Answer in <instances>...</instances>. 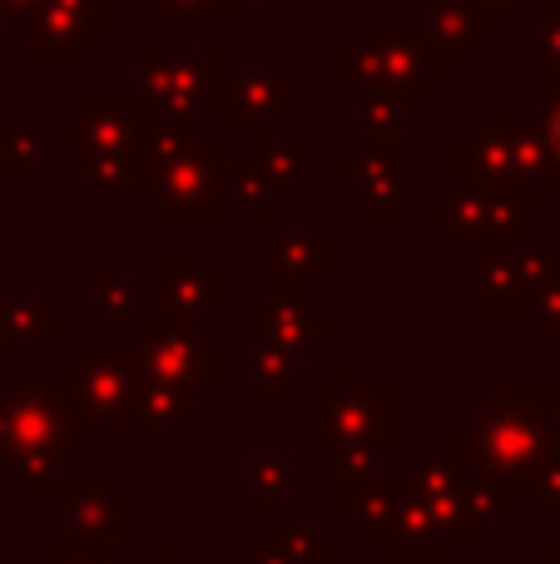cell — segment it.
Instances as JSON below:
<instances>
[{
    "mask_svg": "<svg viewBox=\"0 0 560 564\" xmlns=\"http://www.w3.org/2000/svg\"><path fill=\"white\" fill-rule=\"evenodd\" d=\"M174 124L154 105L125 95L69 99V178H85L95 198H144L154 159Z\"/></svg>",
    "mask_w": 560,
    "mask_h": 564,
    "instance_id": "cell-1",
    "label": "cell"
},
{
    "mask_svg": "<svg viewBox=\"0 0 560 564\" xmlns=\"http://www.w3.org/2000/svg\"><path fill=\"white\" fill-rule=\"evenodd\" d=\"M452 174L462 184L521 188L531 204L560 198V164L551 159L546 129L531 119H476L472 134L452 144Z\"/></svg>",
    "mask_w": 560,
    "mask_h": 564,
    "instance_id": "cell-2",
    "label": "cell"
},
{
    "mask_svg": "<svg viewBox=\"0 0 560 564\" xmlns=\"http://www.w3.org/2000/svg\"><path fill=\"white\" fill-rule=\"evenodd\" d=\"M347 55L363 59V75L373 79L383 95L412 99V105H422V99H417L422 89L446 85V59L437 55L432 35L412 30V25H367L363 40H357Z\"/></svg>",
    "mask_w": 560,
    "mask_h": 564,
    "instance_id": "cell-3",
    "label": "cell"
},
{
    "mask_svg": "<svg viewBox=\"0 0 560 564\" xmlns=\"http://www.w3.org/2000/svg\"><path fill=\"white\" fill-rule=\"evenodd\" d=\"M149 194H154L159 214L174 218V224L218 218V139L179 134L174 129L164 154L154 159Z\"/></svg>",
    "mask_w": 560,
    "mask_h": 564,
    "instance_id": "cell-4",
    "label": "cell"
},
{
    "mask_svg": "<svg viewBox=\"0 0 560 564\" xmlns=\"http://www.w3.org/2000/svg\"><path fill=\"white\" fill-rule=\"evenodd\" d=\"M437 224L452 228V238H472V243H492V248H521L536 234V204L521 188H502V184H462L446 204L432 208Z\"/></svg>",
    "mask_w": 560,
    "mask_h": 564,
    "instance_id": "cell-5",
    "label": "cell"
},
{
    "mask_svg": "<svg viewBox=\"0 0 560 564\" xmlns=\"http://www.w3.org/2000/svg\"><path fill=\"white\" fill-rule=\"evenodd\" d=\"M105 25L109 0H35L25 10V65H85Z\"/></svg>",
    "mask_w": 560,
    "mask_h": 564,
    "instance_id": "cell-6",
    "label": "cell"
},
{
    "mask_svg": "<svg viewBox=\"0 0 560 564\" xmlns=\"http://www.w3.org/2000/svg\"><path fill=\"white\" fill-rule=\"evenodd\" d=\"M139 89L149 105L164 109L169 119H194L204 109H218L224 99V75H218V50L204 55H154V50H134Z\"/></svg>",
    "mask_w": 560,
    "mask_h": 564,
    "instance_id": "cell-7",
    "label": "cell"
},
{
    "mask_svg": "<svg viewBox=\"0 0 560 564\" xmlns=\"http://www.w3.org/2000/svg\"><path fill=\"white\" fill-rule=\"evenodd\" d=\"M288 105V69H238V75H224V99L218 109L228 115V129L238 134H258L278 109Z\"/></svg>",
    "mask_w": 560,
    "mask_h": 564,
    "instance_id": "cell-8",
    "label": "cell"
},
{
    "mask_svg": "<svg viewBox=\"0 0 560 564\" xmlns=\"http://www.w3.org/2000/svg\"><path fill=\"white\" fill-rule=\"evenodd\" d=\"M40 149H45V129L40 119H0V174L10 178H35L40 174Z\"/></svg>",
    "mask_w": 560,
    "mask_h": 564,
    "instance_id": "cell-9",
    "label": "cell"
},
{
    "mask_svg": "<svg viewBox=\"0 0 560 564\" xmlns=\"http://www.w3.org/2000/svg\"><path fill=\"white\" fill-rule=\"evenodd\" d=\"M234 188H238V204H248V214L254 218H263L268 214V204H278V198H288V184L283 178H273L263 164H244V169H234Z\"/></svg>",
    "mask_w": 560,
    "mask_h": 564,
    "instance_id": "cell-10",
    "label": "cell"
},
{
    "mask_svg": "<svg viewBox=\"0 0 560 564\" xmlns=\"http://www.w3.org/2000/svg\"><path fill=\"white\" fill-rule=\"evenodd\" d=\"M169 20H238L244 0H159Z\"/></svg>",
    "mask_w": 560,
    "mask_h": 564,
    "instance_id": "cell-11",
    "label": "cell"
},
{
    "mask_svg": "<svg viewBox=\"0 0 560 564\" xmlns=\"http://www.w3.org/2000/svg\"><path fill=\"white\" fill-rule=\"evenodd\" d=\"M541 89L546 99L560 95V25L541 30Z\"/></svg>",
    "mask_w": 560,
    "mask_h": 564,
    "instance_id": "cell-12",
    "label": "cell"
},
{
    "mask_svg": "<svg viewBox=\"0 0 560 564\" xmlns=\"http://www.w3.org/2000/svg\"><path fill=\"white\" fill-rule=\"evenodd\" d=\"M546 144H551V159H556V164H560V95L551 99V109H546Z\"/></svg>",
    "mask_w": 560,
    "mask_h": 564,
    "instance_id": "cell-13",
    "label": "cell"
},
{
    "mask_svg": "<svg viewBox=\"0 0 560 564\" xmlns=\"http://www.w3.org/2000/svg\"><path fill=\"white\" fill-rule=\"evenodd\" d=\"M30 6H35V0H0V20H15V15H25Z\"/></svg>",
    "mask_w": 560,
    "mask_h": 564,
    "instance_id": "cell-14",
    "label": "cell"
}]
</instances>
